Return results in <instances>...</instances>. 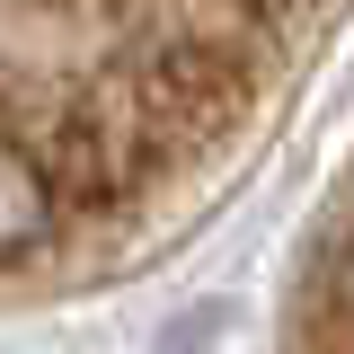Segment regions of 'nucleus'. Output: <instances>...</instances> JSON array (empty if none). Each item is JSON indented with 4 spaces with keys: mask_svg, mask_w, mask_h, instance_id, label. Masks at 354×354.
<instances>
[{
    "mask_svg": "<svg viewBox=\"0 0 354 354\" xmlns=\"http://www.w3.org/2000/svg\"><path fill=\"white\" fill-rule=\"evenodd\" d=\"M354 0H0V292L169 248L292 115Z\"/></svg>",
    "mask_w": 354,
    "mask_h": 354,
    "instance_id": "f257e3e1",
    "label": "nucleus"
},
{
    "mask_svg": "<svg viewBox=\"0 0 354 354\" xmlns=\"http://www.w3.org/2000/svg\"><path fill=\"white\" fill-rule=\"evenodd\" d=\"M292 354H354V169L319 221L292 292Z\"/></svg>",
    "mask_w": 354,
    "mask_h": 354,
    "instance_id": "f03ea898",
    "label": "nucleus"
}]
</instances>
